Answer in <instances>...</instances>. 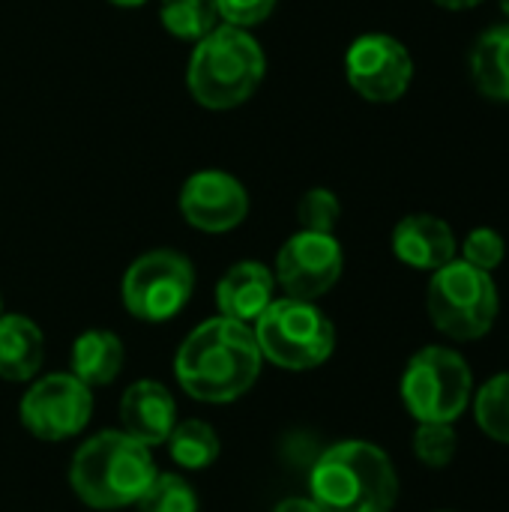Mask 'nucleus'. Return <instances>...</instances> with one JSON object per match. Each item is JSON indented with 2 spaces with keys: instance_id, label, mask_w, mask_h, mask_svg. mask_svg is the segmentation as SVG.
Returning <instances> with one entry per match:
<instances>
[{
  "instance_id": "1",
  "label": "nucleus",
  "mask_w": 509,
  "mask_h": 512,
  "mask_svg": "<svg viewBox=\"0 0 509 512\" xmlns=\"http://www.w3.org/2000/svg\"><path fill=\"white\" fill-rule=\"evenodd\" d=\"M261 351L252 327L231 318H210L195 327L174 360L180 387L207 405H225L240 399L261 372Z\"/></svg>"
},
{
  "instance_id": "2",
  "label": "nucleus",
  "mask_w": 509,
  "mask_h": 512,
  "mask_svg": "<svg viewBox=\"0 0 509 512\" xmlns=\"http://www.w3.org/2000/svg\"><path fill=\"white\" fill-rule=\"evenodd\" d=\"M321 512H393L399 477L390 456L369 441H342L324 450L309 474Z\"/></svg>"
},
{
  "instance_id": "3",
  "label": "nucleus",
  "mask_w": 509,
  "mask_h": 512,
  "mask_svg": "<svg viewBox=\"0 0 509 512\" xmlns=\"http://www.w3.org/2000/svg\"><path fill=\"white\" fill-rule=\"evenodd\" d=\"M156 480L150 447L126 432H99L78 447L69 465L72 492L93 510L135 507Z\"/></svg>"
},
{
  "instance_id": "4",
  "label": "nucleus",
  "mask_w": 509,
  "mask_h": 512,
  "mask_svg": "<svg viewBox=\"0 0 509 512\" xmlns=\"http://www.w3.org/2000/svg\"><path fill=\"white\" fill-rule=\"evenodd\" d=\"M264 72L267 60L258 39L243 27L219 24L198 39L189 57L186 84L198 105L225 111L246 102L258 90Z\"/></svg>"
},
{
  "instance_id": "5",
  "label": "nucleus",
  "mask_w": 509,
  "mask_h": 512,
  "mask_svg": "<svg viewBox=\"0 0 509 512\" xmlns=\"http://www.w3.org/2000/svg\"><path fill=\"white\" fill-rule=\"evenodd\" d=\"M252 333L261 357L291 372H306L327 363L336 348V330L312 300H273L252 324Z\"/></svg>"
},
{
  "instance_id": "6",
  "label": "nucleus",
  "mask_w": 509,
  "mask_h": 512,
  "mask_svg": "<svg viewBox=\"0 0 509 512\" xmlns=\"http://www.w3.org/2000/svg\"><path fill=\"white\" fill-rule=\"evenodd\" d=\"M426 306L432 324L444 336L456 342H474L483 339L498 318V288L492 273L453 258L435 270Z\"/></svg>"
},
{
  "instance_id": "7",
  "label": "nucleus",
  "mask_w": 509,
  "mask_h": 512,
  "mask_svg": "<svg viewBox=\"0 0 509 512\" xmlns=\"http://www.w3.org/2000/svg\"><path fill=\"white\" fill-rule=\"evenodd\" d=\"M474 396V375L462 354L429 345L402 375V402L417 423H456Z\"/></svg>"
},
{
  "instance_id": "8",
  "label": "nucleus",
  "mask_w": 509,
  "mask_h": 512,
  "mask_svg": "<svg viewBox=\"0 0 509 512\" xmlns=\"http://www.w3.org/2000/svg\"><path fill=\"white\" fill-rule=\"evenodd\" d=\"M192 291V261L174 249H153L135 258L123 276V306L147 324H159L180 315Z\"/></svg>"
},
{
  "instance_id": "9",
  "label": "nucleus",
  "mask_w": 509,
  "mask_h": 512,
  "mask_svg": "<svg viewBox=\"0 0 509 512\" xmlns=\"http://www.w3.org/2000/svg\"><path fill=\"white\" fill-rule=\"evenodd\" d=\"M93 414L90 387L81 384L72 372H57L39 378L18 405L21 426L39 441H66L78 435Z\"/></svg>"
},
{
  "instance_id": "10",
  "label": "nucleus",
  "mask_w": 509,
  "mask_h": 512,
  "mask_svg": "<svg viewBox=\"0 0 509 512\" xmlns=\"http://www.w3.org/2000/svg\"><path fill=\"white\" fill-rule=\"evenodd\" d=\"M345 75L366 102H396L411 87L414 60L396 36L363 33L345 54Z\"/></svg>"
},
{
  "instance_id": "11",
  "label": "nucleus",
  "mask_w": 509,
  "mask_h": 512,
  "mask_svg": "<svg viewBox=\"0 0 509 512\" xmlns=\"http://www.w3.org/2000/svg\"><path fill=\"white\" fill-rule=\"evenodd\" d=\"M342 264L345 255L333 234L297 231L276 255V282L282 285L285 297L318 300L339 282Z\"/></svg>"
},
{
  "instance_id": "12",
  "label": "nucleus",
  "mask_w": 509,
  "mask_h": 512,
  "mask_svg": "<svg viewBox=\"0 0 509 512\" xmlns=\"http://www.w3.org/2000/svg\"><path fill=\"white\" fill-rule=\"evenodd\" d=\"M183 219L207 234H222L237 228L249 213L246 186L228 171H198L180 189Z\"/></svg>"
},
{
  "instance_id": "13",
  "label": "nucleus",
  "mask_w": 509,
  "mask_h": 512,
  "mask_svg": "<svg viewBox=\"0 0 509 512\" xmlns=\"http://www.w3.org/2000/svg\"><path fill=\"white\" fill-rule=\"evenodd\" d=\"M393 252L402 264L435 273L456 258V234L444 219L414 213L393 228Z\"/></svg>"
},
{
  "instance_id": "14",
  "label": "nucleus",
  "mask_w": 509,
  "mask_h": 512,
  "mask_svg": "<svg viewBox=\"0 0 509 512\" xmlns=\"http://www.w3.org/2000/svg\"><path fill=\"white\" fill-rule=\"evenodd\" d=\"M120 420L123 432L135 441L147 447L165 444L171 429L177 426L174 396L159 381H138L120 399Z\"/></svg>"
},
{
  "instance_id": "15",
  "label": "nucleus",
  "mask_w": 509,
  "mask_h": 512,
  "mask_svg": "<svg viewBox=\"0 0 509 512\" xmlns=\"http://www.w3.org/2000/svg\"><path fill=\"white\" fill-rule=\"evenodd\" d=\"M273 291H276V276L264 264L240 261L216 285L219 315L252 327L273 303Z\"/></svg>"
},
{
  "instance_id": "16",
  "label": "nucleus",
  "mask_w": 509,
  "mask_h": 512,
  "mask_svg": "<svg viewBox=\"0 0 509 512\" xmlns=\"http://www.w3.org/2000/svg\"><path fill=\"white\" fill-rule=\"evenodd\" d=\"M42 330L24 315H0V378L30 381L42 369Z\"/></svg>"
},
{
  "instance_id": "17",
  "label": "nucleus",
  "mask_w": 509,
  "mask_h": 512,
  "mask_svg": "<svg viewBox=\"0 0 509 512\" xmlns=\"http://www.w3.org/2000/svg\"><path fill=\"white\" fill-rule=\"evenodd\" d=\"M123 360H126L123 342L111 330H87V333H81L75 339V345H72V354H69L72 375L81 384H87L90 390L111 384L120 375Z\"/></svg>"
},
{
  "instance_id": "18",
  "label": "nucleus",
  "mask_w": 509,
  "mask_h": 512,
  "mask_svg": "<svg viewBox=\"0 0 509 512\" xmlns=\"http://www.w3.org/2000/svg\"><path fill=\"white\" fill-rule=\"evenodd\" d=\"M471 78L495 102H509V24L486 30L471 51Z\"/></svg>"
},
{
  "instance_id": "19",
  "label": "nucleus",
  "mask_w": 509,
  "mask_h": 512,
  "mask_svg": "<svg viewBox=\"0 0 509 512\" xmlns=\"http://www.w3.org/2000/svg\"><path fill=\"white\" fill-rule=\"evenodd\" d=\"M168 453L171 459L186 471H204L219 459V435L204 420H183L168 435Z\"/></svg>"
},
{
  "instance_id": "20",
  "label": "nucleus",
  "mask_w": 509,
  "mask_h": 512,
  "mask_svg": "<svg viewBox=\"0 0 509 512\" xmlns=\"http://www.w3.org/2000/svg\"><path fill=\"white\" fill-rule=\"evenodd\" d=\"M162 27L177 39H204L219 27L216 0H162L159 3Z\"/></svg>"
},
{
  "instance_id": "21",
  "label": "nucleus",
  "mask_w": 509,
  "mask_h": 512,
  "mask_svg": "<svg viewBox=\"0 0 509 512\" xmlns=\"http://www.w3.org/2000/svg\"><path fill=\"white\" fill-rule=\"evenodd\" d=\"M474 414L492 441L509 447V372L483 384V390L474 396Z\"/></svg>"
},
{
  "instance_id": "22",
  "label": "nucleus",
  "mask_w": 509,
  "mask_h": 512,
  "mask_svg": "<svg viewBox=\"0 0 509 512\" xmlns=\"http://www.w3.org/2000/svg\"><path fill=\"white\" fill-rule=\"evenodd\" d=\"M138 512H198L195 489L177 474H156L147 492L135 501Z\"/></svg>"
},
{
  "instance_id": "23",
  "label": "nucleus",
  "mask_w": 509,
  "mask_h": 512,
  "mask_svg": "<svg viewBox=\"0 0 509 512\" xmlns=\"http://www.w3.org/2000/svg\"><path fill=\"white\" fill-rule=\"evenodd\" d=\"M459 450V435L453 423H417L414 432V456L426 468H447L456 459Z\"/></svg>"
},
{
  "instance_id": "24",
  "label": "nucleus",
  "mask_w": 509,
  "mask_h": 512,
  "mask_svg": "<svg viewBox=\"0 0 509 512\" xmlns=\"http://www.w3.org/2000/svg\"><path fill=\"white\" fill-rule=\"evenodd\" d=\"M342 216V204L330 189H309L300 204H297V219L303 231H318V234H333V228L339 225Z\"/></svg>"
},
{
  "instance_id": "25",
  "label": "nucleus",
  "mask_w": 509,
  "mask_h": 512,
  "mask_svg": "<svg viewBox=\"0 0 509 512\" xmlns=\"http://www.w3.org/2000/svg\"><path fill=\"white\" fill-rule=\"evenodd\" d=\"M504 255H507V246L495 228H474L462 243V261H468L471 267L486 270V273L498 270Z\"/></svg>"
},
{
  "instance_id": "26",
  "label": "nucleus",
  "mask_w": 509,
  "mask_h": 512,
  "mask_svg": "<svg viewBox=\"0 0 509 512\" xmlns=\"http://www.w3.org/2000/svg\"><path fill=\"white\" fill-rule=\"evenodd\" d=\"M216 9L225 24L249 30L276 9V0H216Z\"/></svg>"
},
{
  "instance_id": "27",
  "label": "nucleus",
  "mask_w": 509,
  "mask_h": 512,
  "mask_svg": "<svg viewBox=\"0 0 509 512\" xmlns=\"http://www.w3.org/2000/svg\"><path fill=\"white\" fill-rule=\"evenodd\" d=\"M273 512H321V510H318V504H315L312 498H288V501H282V504H279Z\"/></svg>"
},
{
  "instance_id": "28",
  "label": "nucleus",
  "mask_w": 509,
  "mask_h": 512,
  "mask_svg": "<svg viewBox=\"0 0 509 512\" xmlns=\"http://www.w3.org/2000/svg\"><path fill=\"white\" fill-rule=\"evenodd\" d=\"M438 6H444V9H474V6H480L483 0H435Z\"/></svg>"
},
{
  "instance_id": "29",
  "label": "nucleus",
  "mask_w": 509,
  "mask_h": 512,
  "mask_svg": "<svg viewBox=\"0 0 509 512\" xmlns=\"http://www.w3.org/2000/svg\"><path fill=\"white\" fill-rule=\"evenodd\" d=\"M108 3H114V6H123V9H132V6H141L144 0H108Z\"/></svg>"
},
{
  "instance_id": "30",
  "label": "nucleus",
  "mask_w": 509,
  "mask_h": 512,
  "mask_svg": "<svg viewBox=\"0 0 509 512\" xmlns=\"http://www.w3.org/2000/svg\"><path fill=\"white\" fill-rule=\"evenodd\" d=\"M501 6H504V12L509 15V0H501Z\"/></svg>"
},
{
  "instance_id": "31",
  "label": "nucleus",
  "mask_w": 509,
  "mask_h": 512,
  "mask_svg": "<svg viewBox=\"0 0 509 512\" xmlns=\"http://www.w3.org/2000/svg\"><path fill=\"white\" fill-rule=\"evenodd\" d=\"M0 315H3V300H0Z\"/></svg>"
}]
</instances>
